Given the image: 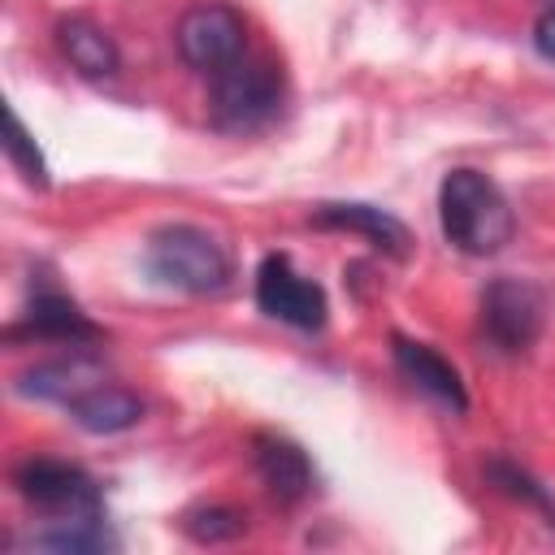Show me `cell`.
<instances>
[{"mask_svg": "<svg viewBox=\"0 0 555 555\" xmlns=\"http://www.w3.org/2000/svg\"><path fill=\"white\" fill-rule=\"evenodd\" d=\"M390 343H395V364H399V373L412 386H421L425 395L442 399L455 412L468 408V390H464V382H460V373H455L451 360H442L429 343H416V338H403V334H395Z\"/></svg>", "mask_w": 555, "mask_h": 555, "instance_id": "8fae6325", "label": "cell"}, {"mask_svg": "<svg viewBox=\"0 0 555 555\" xmlns=\"http://www.w3.org/2000/svg\"><path fill=\"white\" fill-rule=\"evenodd\" d=\"M256 304H260L264 317L282 321V325H295V330H321L325 312H330L325 291L312 278H304L291 264V256H282V251L260 260V269H256Z\"/></svg>", "mask_w": 555, "mask_h": 555, "instance_id": "8992f818", "label": "cell"}, {"mask_svg": "<svg viewBox=\"0 0 555 555\" xmlns=\"http://www.w3.org/2000/svg\"><path fill=\"white\" fill-rule=\"evenodd\" d=\"M486 477L503 490V494H512V499H520V503H533V507H551V499H546V490L525 473V468H516V464H507V460H490L486 464Z\"/></svg>", "mask_w": 555, "mask_h": 555, "instance_id": "ac0fdd59", "label": "cell"}, {"mask_svg": "<svg viewBox=\"0 0 555 555\" xmlns=\"http://www.w3.org/2000/svg\"><path fill=\"white\" fill-rule=\"evenodd\" d=\"M69 416L87 434H121V429L143 421V399L121 390V386H95L69 403Z\"/></svg>", "mask_w": 555, "mask_h": 555, "instance_id": "5bb4252c", "label": "cell"}, {"mask_svg": "<svg viewBox=\"0 0 555 555\" xmlns=\"http://www.w3.org/2000/svg\"><path fill=\"white\" fill-rule=\"evenodd\" d=\"M282 104V69L269 61H251L247 52L212 74L208 113L217 130H256Z\"/></svg>", "mask_w": 555, "mask_h": 555, "instance_id": "3957f363", "label": "cell"}, {"mask_svg": "<svg viewBox=\"0 0 555 555\" xmlns=\"http://www.w3.org/2000/svg\"><path fill=\"white\" fill-rule=\"evenodd\" d=\"M147 273L160 286L186 291V295H217L230 286V251L199 225H165L147 238L143 251Z\"/></svg>", "mask_w": 555, "mask_h": 555, "instance_id": "7a4b0ae2", "label": "cell"}, {"mask_svg": "<svg viewBox=\"0 0 555 555\" xmlns=\"http://www.w3.org/2000/svg\"><path fill=\"white\" fill-rule=\"evenodd\" d=\"M533 48H538L546 61H555V4L538 13V22H533Z\"/></svg>", "mask_w": 555, "mask_h": 555, "instance_id": "d6986e66", "label": "cell"}, {"mask_svg": "<svg viewBox=\"0 0 555 555\" xmlns=\"http://www.w3.org/2000/svg\"><path fill=\"white\" fill-rule=\"evenodd\" d=\"M173 43H178V56L199 69V74H217L225 69L230 61L243 56L247 48V22L238 9L221 4V0H204V4H191L178 26H173Z\"/></svg>", "mask_w": 555, "mask_h": 555, "instance_id": "277c9868", "label": "cell"}, {"mask_svg": "<svg viewBox=\"0 0 555 555\" xmlns=\"http://www.w3.org/2000/svg\"><path fill=\"white\" fill-rule=\"evenodd\" d=\"M104 516H65L52 520L48 529H39L30 538V551H52V555H95V551H113L108 529L100 525Z\"/></svg>", "mask_w": 555, "mask_h": 555, "instance_id": "9a60e30c", "label": "cell"}, {"mask_svg": "<svg viewBox=\"0 0 555 555\" xmlns=\"http://www.w3.org/2000/svg\"><path fill=\"white\" fill-rule=\"evenodd\" d=\"M4 156L13 160V169L22 173V182H30V186H48V165H43V152L35 147V139H30V130H26V121L9 108V134H4Z\"/></svg>", "mask_w": 555, "mask_h": 555, "instance_id": "e0dca14e", "label": "cell"}, {"mask_svg": "<svg viewBox=\"0 0 555 555\" xmlns=\"http://www.w3.org/2000/svg\"><path fill=\"white\" fill-rule=\"evenodd\" d=\"M243 529H247V520H243V512H234V507H195V512H186L182 516V533L191 538V542H199V546H217V542H234V538H243Z\"/></svg>", "mask_w": 555, "mask_h": 555, "instance_id": "2e32d148", "label": "cell"}, {"mask_svg": "<svg viewBox=\"0 0 555 555\" xmlns=\"http://www.w3.org/2000/svg\"><path fill=\"white\" fill-rule=\"evenodd\" d=\"M438 217L447 243H455L468 256H494L512 243L516 217L507 195L481 173V169H451L438 186Z\"/></svg>", "mask_w": 555, "mask_h": 555, "instance_id": "6da1fadb", "label": "cell"}, {"mask_svg": "<svg viewBox=\"0 0 555 555\" xmlns=\"http://www.w3.org/2000/svg\"><path fill=\"white\" fill-rule=\"evenodd\" d=\"M312 221H317L321 230H351V234H364L377 251H390V256H408V247H412L408 225H403L395 212L377 208V204H317Z\"/></svg>", "mask_w": 555, "mask_h": 555, "instance_id": "30bf717a", "label": "cell"}, {"mask_svg": "<svg viewBox=\"0 0 555 555\" xmlns=\"http://www.w3.org/2000/svg\"><path fill=\"white\" fill-rule=\"evenodd\" d=\"M95 386H104V369H100V360H91V356H65V360H43V364H35V369H26L22 377H17V395H26V399H48V403H74V399H82L87 390H95Z\"/></svg>", "mask_w": 555, "mask_h": 555, "instance_id": "9c48e42d", "label": "cell"}, {"mask_svg": "<svg viewBox=\"0 0 555 555\" xmlns=\"http://www.w3.org/2000/svg\"><path fill=\"white\" fill-rule=\"evenodd\" d=\"M56 48H61V56L82 78H108L121 65L117 43L108 39V30L95 26V22H87V17H61L56 22Z\"/></svg>", "mask_w": 555, "mask_h": 555, "instance_id": "4fadbf2b", "label": "cell"}, {"mask_svg": "<svg viewBox=\"0 0 555 555\" xmlns=\"http://www.w3.org/2000/svg\"><path fill=\"white\" fill-rule=\"evenodd\" d=\"M542 312H546L542 291L520 278H494L481 291V334L490 347L507 356L533 347V338L542 334Z\"/></svg>", "mask_w": 555, "mask_h": 555, "instance_id": "5b68a950", "label": "cell"}, {"mask_svg": "<svg viewBox=\"0 0 555 555\" xmlns=\"http://www.w3.org/2000/svg\"><path fill=\"white\" fill-rule=\"evenodd\" d=\"M251 460L260 481L269 486V494L278 503H299L312 494V464L304 455V447H295L291 438L278 434H256L251 438Z\"/></svg>", "mask_w": 555, "mask_h": 555, "instance_id": "ba28073f", "label": "cell"}, {"mask_svg": "<svg viewBox=\"0 0 555 555\" xmlns=\"http://www.w3.org/2000/svg\"><path fill=\"white\" fill-rule=\"evenodd\" d=\"M56 338V343H95L100 338V325L87 321V312L65 299L61 291H39L30 299V312H26V325H9V338Z\"/></svg>", "mask_w": 555, "mask_h": 555, "instance_id": "7c38bea8", "label": "cell"}, {"mask_svg": "<svg viewBox=\"0 0 555 555\" xmlns=\"http://www.w3.org/2000/svg\"><path fill=\"white\" fill-rule=\"evenodd\" d=\"M13 486H17V494L30 507L48 512L52 520H65V516H100V490L74 464H61V460H26L13 473Z\"/></svg>", "mask_w": 555, "mask_h": 555, "instance_id": "52a82bcc", "label": "cell"}]
</instances>
